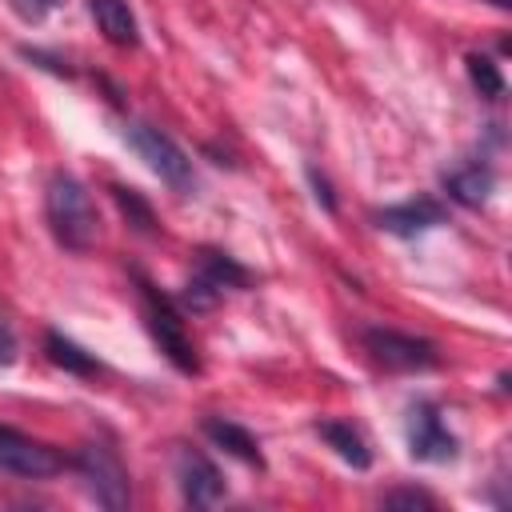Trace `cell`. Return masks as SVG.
<instances>
[{
	"label": "cell",
	"instance_id": "obj_13",
	"mask_svg": "<svg viewBox=\"0 0 512 512\" xmlns=\"http://www.w3.org/2000/svg\"><path fill=\"white\" fill-rule=\"evenodd\" d=\"M316 436L344 460V464H352V468H368L372 464V448L364 444V436L348 424V420H316Z\"/></svg>",
	"mask_w": 512,
	"mask_h": 512
},
{
	"label": "cell",
	"instance_id": "obj_21",
	"mask_svg": "<svg viewBox=\"0 0 512 512\" xmlns=\"http://www.w3.org/2000/svg\"><path fill=\"white\" fill-rule=\"evenodd\" d=\"M308 184H312V196H316V204L324 208V212H336V192H332V184H328V176L316 168V164H308Z\"/></svg>",
	"mask_w": 512,
	"mask_h": 512
},
{
	"label": "cell",
	"instance_id": "obj_5",
	"mask_svg": "<svg viewBox=\"0 0 512 512\" xmlns=\"http://www.w3.org/2000/svg\"><path fill=\"white\" fill-rule=\"evenodd\" d=\"M404 440H408V456L420 464H452L460 456L456 436L448 432V424L440 420V408L432 400H416L408 404L404 416Z\"/></svg>",
	"mask_w": 512,
	"mask_h": 512
},
{
	"label": "cell",
	"instance_id": "obj_9",
	"mask_svg": "<svg viewBox=\"0 0 512 512\" xmlns=\"http://www.w3.org/2000/svg\"><path fill=\"white\" fill-rule=\"evenodd\" d=\"M444 204L436 196H416V200H404V204H388V208H376L372 212V224L380 232H392V236H424L428 228H440L444 224Z\"/></svg>",
	"mask_w": 512,
	"mask_h": 512
},
{
	"label": "cell",
	"instance_id": "obj_17",
	"mask_svg": "<svg viewBox=\"0 0 512 512\" xmlns=\"http://www.w3.org/2000/svg\"><path fill=\"white\" fill-rule=\"evenodd\" d=\"M468 80L472 88L484 96V100H504V76H500V64L484 52H468Z\"/></svg>",
	"mask_w": 512,
	"mask_h": 512
},
{
	"label": "cell",
	"instance_id": "obj_14",
	"mask_svg": "<svg viewBox=\"0 0 512 512\" xmlns=\"http://www.w3.org/2000/svg\"><path fill=\"white\" fill-rule=\"evenodd\" d=\"M44 352H48V360H52L56 368H64V372H72V376H100V372H104V364H100L88 348H80L76 340H68V336L56 332V328L44 332Z\"/></svg>",
	"mask_w": 512,
	"mask_h": 512
},
{
	"label": "cell",
	"instance_id": "obj_11",
	"mask_svg": "<svg viewBox=\"0 0 512 512\" xmlns=\"http://www.w3.org/2000/svg\"><path fill=\"white\" fill-rule=\"evenodd\" d=\"M204 436L216 444V448H224L228 456H236V460H244L248 468H264V452H260V440L244 428V424H236V420H224V416H204Z\"/></svg>",
	"mask_w": 512,
	"mask_h": 512
},
{
	"label": "cell",
	"instance_id": "obj_3",
	"mask_svg": "<svg viewBox=\"0 0 512 512\" xmlns=\"http://www.w3.org/2000/svg\"><path fill=\"white\" fill-rule=\"evenodd\" d=\"M124 144L172 188V192H180V196H188L192 188H196V172H192V160H188V152L172 140V136H164L160 128H152V124H144V120H124Z\"/></svg>",
	"mask_w": 512,
	"mask_h": 512
},
{
	"label": "cell",
	"instance_id": "obj_16",
	"mask_svg": "<svg viewBox=\"0 0 512 512\" xmlns=\"http://www.w3.org/2000/svg\"><path fill=\"white\" fill-rule=\"evenodd\" d=\"M112 192V200H116V208L124 212V220L132 224V232H140V236H156L160 232V224H156V212H152V204L136 192V188H124V184H112L108 188Z\"/></svg>",
	"mask_w": 512,
	"mask_h": 512
},
{
	"label": "cell",
	"instance_id": "obj_1",
	"mask_svg": "<svg viewBox=\"0 0 512 512\" xmlns=\"http://www.w3.org/2000/svg\"><path fill=\"white\" fill-rule=\"evenodd\" d=\"M44 216L52 236L68 252H88L100 240V212L92 204V192L72 172H52L44 188Z\"/></svg>",
	"mask_w": 512,
	"mask_h": 512
},
{
	"label": "cell",
	"instance_id": "obj_12",
	"mask_svg": "<svg viewBox=\"0 0 512 512\" xmlns=\"http://www.w3.org/2000/svg\"><path fill=\"white\" fill-rule=\"evenodd\" d=\"M88 12L96 20V28L104 32L108 44L116 48H136L140 44V24L128 8V0H88Z\"/></svg>",
	"mask_w": 512,
	"mask_h": 512
},
{
	"label": "cell",
	"instance_id": "obj_19",
	"mask_svg": "<svg viewBox=\"0 0 512 512\" xmlns=\"http://www.w3.org/2000/svg\"><path fill=\"white\" fill-rule=\"evenodd\" d=\"M384 508H424V512H432L436 496L424 492V488H396V492L384 496Z\"/></svg>",
	"mask_w": 512,
	"mask_h": 512
},
{
	"label": "cell",
	"instance_id": "obj_6",
	"mask_svg": "<svg viewBox=\"0 0 512 512\" xmlns=\"http://www.w3.org/2000/svg\"><path fill=\"white\" fill-rule=\"evenodd\" d=\"M364 348L372 352L376 364H384L388 372H432L440 364V352L432 340L412 336V332H396V328H364Z\"/></svg>",
	"mask_w": 512,
	"mask_h": 512
},
{
	"label": "cell",
	"instance_id": "obj_7",
	"mask_svg": "<svg viewBox=\"0 0 512 512\" xmlns=\"http://www.w3.org/2000/svg\"><path fill=\"white\" fill-rule=\"evenodd\" d=\"M64 468H68V460L52 444H40V440L0 424V472L24 476V480H48Z\"/></svg>",
	"mask_w": 512,
	"mask_h": 512
},
{
	"label": "cell",
	"instance_id": "obj_23",
	"mask_svg": "<svg viewBox=\"0 0 512 512\" xmlns=\"http://www.w3.org/2000/svg\"><path fill=\"white\" fill-rule=\"evenodd\" d=\"M12 360H16V336H12L8 320L0 316V368H8Z\"/></svg>",
	"mask_w": 512,
	"mask_h": 512
},
{
	"label": "cell",
	"instance_id": "obj_20",
	"mask_svg": "<svg viewBox=\"0 0 512 512\" xmlns=\"http://www.w3.org/2000/svg\"><path fill=\"white\" fill-rule=\"evenodd\" d=\"M12 4V12L20 16V20H28V24H40L48 12H56L64 0H8Z\"/></svg>",
	"mask_w": 512,
	"mask_h": 512
},
{
	"label": "cell",
	"instance_id": "obj_22",
	"mask_svg": "<svg viewBox=\"0 0 512 512\" xmlns=\"http://www.w3.org/2000/svg\"><path fill=\"white\" fill-rule=\"evenodd\" d=\"M20 56L32 60V64H40V68H48V72H56V76H72L68 64H60L56 56H48V52H40V48H20Z\"/></svg>",
	"mask_w": 512,
	"mask_h": 512
},
{
	"label": "cell",
	"instance_id": "obj_10",
	"mask_svg": "<svg viewBox=\"0 0 512 512\" xmlns=\"http://www.w3.org/2000/svg\"><path fill=\"white\" fill-rule=\"evenodd\" d=\"M440 184H444L448 200H456L460 208H480L496 188V172L488 164H460V168L444 172Z\"/></svg>",
	"mask_w": 512,
	"mask_h": 512
},
{
	"label": "cell",
	"instance_id": "obj_15",
	"mask_svg": "<svg viewBox=\"0 0 512 512\" xmlns=\"http://www.w3.org/2000/svg\"><path fill=\"white\" fill-rule=\"evenodd\" d=\"M196 264H200V276L212 284V288H248L252 284V272L236 260V256H228V252H220V248H200L196 252Z\"/></svg>",
	"mask_w": 512,
	"mask_h": 512
},
{
	"label": "cell",
	"instance_id": "obj_8",
	"mask_svg": "<svg viewBox=\"0 0 512 512\" xmlns=\"http://www.w3.org/2000/svg\"><path fill=\"white\" fill-rule=\"evenodd\" d=\"M176 484H180L184 504H192V508H212L228 496V484H224L220 468L204 452H192V448L176 452Z\"/></svg>",
	"mask_w": 512,
	"mask_h": 512
},
{
	"label": "cell",
	"instance_id": "obj_4",
	"mask_svg": "<svg viewBox=\"0 0 512 512\" xmlns=\"http://www.w3.org/2000/svg\"><path fill=\"white\" fill-rule=\"evenodd\" d=\"M136 284H140V304H144V320H148V332L156 336L160 352L176 364V372L184 376H196L200 372V356L192 348V336L184 332V320H180V308L176 300L160 296V288H152L140 272H136Z\"/></svg>",
	"mask_w": 512,
	"mask_h": 512
},
{
	"label": "cell",
	"instance_id": "obj_2",
	"mask_svg": "<svg viewBox=\"0 0 512 512\" xmlns=\"http://www.w3.org/2000/svg\"><path fill=\"white\" fill-rule=\"evenodd\" d=\"M68 468L80 476L84 492H88L100 508H108V512L128 508L132 484H128V468H124V460L116 456V448H108V444H100V440H88V444L76 448V456L68 460Z\"/></svg>",
	"mask_w": 512,
	"mask_h": 512
},
{
	"label": "cell",
	"instance_id": "obj_18",
	"mask_svg": "<svg viewBox=\"0 0 512 512\" xmlns=\"http://www.w3.org/2000/svg\"><path fill=\"white\" fill-rule=\"evenodd\" d=\"M176 304H180V308H188V312H208V308H216V304H220V288H212V284L196 272V276L184 284V292L176 296Z\"/></svg>",
	"mask_w": 512,
	"mask_h": 512
},
{
	"label": "cell",
	"instance_id": "obj_24",
	"mask_svg": "<svg viewBox=\"0 0 512 512\" xmlns=\"http://www.w3.org/2000/svg\"><path fill=\"white\" fill-rule=\"evenodd\" d=\"M492 4H496V8H512V0H492Z\"/></svg>",
	"mask_w": 512,
	"mask_h": 512
}]
</instances>
